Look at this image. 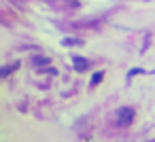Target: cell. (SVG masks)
Listing matches in <instances>:
<instances>
[{"label": "cell", "instance_id": "1", "mask_svg": "<svg viewBox=\"0 0 155 142\" xmlns=\"http://www.w3.org/2000/svg\"><path fill=\"white\" fill-rule=\"evenodd\" d=\"M115 117H117V125H121V127H127V125L134 121L136 112H134V108H130V106H123V108H119V110L115 112Z\"/></svg>", "mask_w": 155, "mask_h": 142}, {"label": "cell", "instance_id": "2", "mask_svg": "<svg viewBox=\"0 0 155 142\" xmlns=\"http://www.w3.org/2000/svg\"><path fill=\"white\" fill-rule=\"evenodd\" d=\"M72 64H74V68H77L79 72H83V70H87V68H89V62H87L85 57H79V55H74V57H72Z\"/></svg>", "mask_w": 155, "mask_h": 142}, {"label": "cell", "instance_id": "3", "mask_svg": "<svg viewBox=\"0 0 155 142\" xmlns=\"http://www.w3.org/2000/svg\"><path fill=\"white\" fill-rule=\"evenodd\" d=\"M17 68H19V62H13L11 66H7V68H5L2 72H0V76H2V79H7V76H9V74H11L13 70H17Z\"/></svg>", "mask_w": 155, "mask_h": 142}, {"label": "cell", "instance_id": "4", "mask_svg": "<svg viewBox=\"0 0 155 142\" xmlns=\"http://www.w3.org/2000/svg\"><path fill=\"white\" fill-rule=\"evenodd\" d=\"M62 45H64V47H81L83 40H77V38H64Z\"/></svg>", "mask_w": 155, "mask_h": 142}, {"label": "cell", "instance_id": "5", "mask_svg": "<svg viewBox=\"0 0 155 142\" xmlns=\"http://www.w3.org/2000/svg\"><path fill=\"white\" fill-rule=\"evenodd\" d=\"M102 79H104V72H96V74L91 76V87H96V85H98Z\"/></svg>", "mask_w": 155, "mask_h": 142}, {"label": "cell", "instance_id": "6", "mask_svg": "<svg viewBox=\"0 0 155 142\" xmlns=\"http://www.w3.org/2000/svg\"><path fill=\"white\" fill-rule=\"evenodd\" d=\"M34 64H49V60L47 57H38V60H34Z\"/></svg>", "mask_w": 155, "mask_h": 142}]
</instances>
